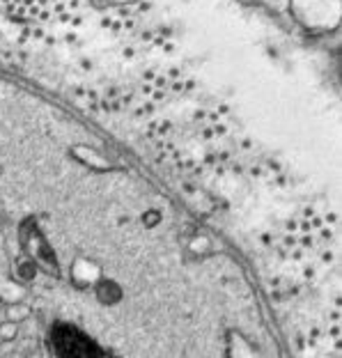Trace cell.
Returning a JSON list of instances; mask_svg holds the SVG:
<instances>
[{"mask_svg": "<svg viewBox=\"0 0 342 358\" xmlns=\"http://www.w3.org/2000/svg\"><path fill=\"white\" fill-rule=\"evenodd\" d=\"M21 246L26 250V257L32 259V262L37 264V268H46V271L53 275L60 273L53 248L48 246V241L44 239V234L39 232L35 221H26L21 225Z\"/></svg>", "mask_w": 342, "mask_h": 358, "instance_id": "cell-1", "label": "cell"}, {"mask_svg": "<svg viewBox=\"0 0 342 358\" xmlns=\"http://www.w3.org/2000/svg\"><path fill=\"white\" fill-rule=\"evenodd\" d=\"M69 273H71V280H74V285L78 289H85V287H90V285L101 280V266L90 257L74 259Z\"/></svg>", "mask_w": 342, "mask_h": 358, "instance_id": "cell-2", "label": "cell"}, {"mask_svg": "<svg viewBox=\"0 0 342 358\" xmlns=\"http://www.w3.org/2000/svg\"><path fill=\"white\" fill-rule=\"evenodd\" d=\"M230 358H257L253 352V347L248 345V340L239 336V333H232L230 336Z\"/></svg>", "mask_w": 342, "mask_h": 358, "instance_id": "cell-3", "label": "cell"}, {"mask_svg": "<svg viewBox=\"0 0 342 358\" xmlns=\"http://www.w3.org/2000/svg\"><path fill=\"white\" fill-rule=\"evenodd\" d=\"M35 273H37V264L32 262V259H28L26 255L16 259L14 264V275L19 280H35Z\"/></svg>", "mask_w": 342, "mask_h": 358, "instance_id": "cell-4", "label": "cell"}, {"mask_svg": "<svg viewBox=\"0 0 342 358\" xmlns=\"http://www.w3.org/2000/svg\"><path fill=\"white\" fill-rule=\"evenodd\" d=\"M0 296H3V301H7V303H23V287L16 282H3L0 285Z\"/></svg>", "mask_w": 342, "mask_h": 358, "instance_id": "cell-5", "label": "cell"}, {"mask_svg": "<svg viewBox=\"0 0 342 358\" xmlns=\"http://www.w3.org/2000/svg\"><path fill=\"white\" fill-rule=\"evenodd\" d=\"M28 306L26 303H12L10 306V310H7V322H14V324H19L23 320H28Z\"/></svg>", "mask_w": 342, "mask_h": 358, "instance_id": "cell-6", "label": "cell"}, {"mask_svg": "<svg viewBox=\"0 0 342 358\" xmlns=\"http://www.w3.org/2000/svg\"><path fill=\"white\" fill-rule=\"evenodd\" d=\"M16 327H19V324L3 322V324H0V338H3V340H12L16 336Z\"/></svg>", "mask_w": 342, "mask_h": 358, "instance_id": "cell-7", "label": "cell"}]
</instances>
